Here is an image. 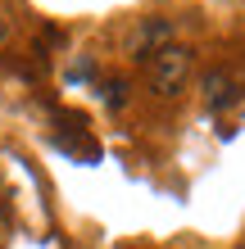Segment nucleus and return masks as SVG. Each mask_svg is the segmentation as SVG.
<instances>
[{"instance_id":"nucleus-5","label":"nucleus","mask_w":245,"mask_h":249,"mask_svg":"<svg viewBox=\"0 0 245 249\" xmlns=\"http://www.w3.org/2000/svg\"><path fill=\"white\" fill-rule=\"evenodd\" d=\"M241 249H245V245H241Z\"/></svg>"},{"instance_id":"nucleus-4","label":"nucleus","mask_w":245,"mask_h":249,"mask_svg":"<svg viewBox=\"0 0 245 249\" xmlns=\"http://www.w3.org/2000/svg\"><path fill=\"white\" fill-rule=\"evenodd\" d=\"M123 91H127V86H123V82H113L109 91H105V100H109V105H123Z\"/></svg>"},{"instance_id":"nucleus-1","label":"nucleus","mask_w":245,"mask_h":249,"mask_svg":"<svg viewBox=\"0 0 245 249\" xmlns=\"http://www.w3.org/2000/svg\"><path fill=\"white\" fill-rule=\"evenodd\" d=\"M146 72H150V86H154L159 95H177L182 82L191 77V50H186V46H172V41H168L164 50L150 54V68H146Z\"/></svg>"},{"instance_id":"nucleus-2","label":"nucleus","mask_w":245,"mask_h":249,"mask_svg":"<svg viewBox=\"0 0 245 249\" xmlns=\"http://www.w3.org/2000/svg\"><path fill=\"white\" fill-rule=\"evenodd\" d=\"M168 36H172L168 18H146V23L136 27V36H132V54H136V59H150L154 50L168 46Z\"/></svg>"},{"instance_id":"nucleus-3","label":"nucleus","mask_w":245,"mask_h":249,"mask_svg":"<svg viewBox=\"0 0 245 249\" xmlns=\"http://www.w3.org/2000/svg\"><path fill=\"white\" fill-rule=\"evenodd\" d=\"M232 100H236V72L232 68L205 72V105L209 109H223V105H232Z\"/></svg>"}]
</instances>
